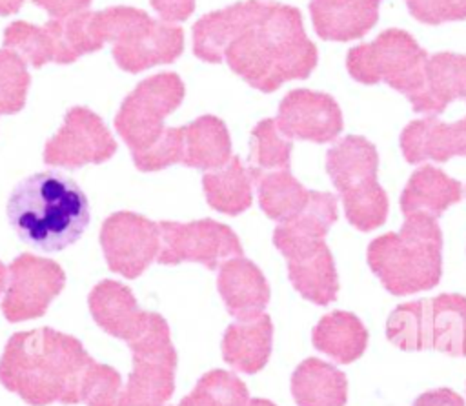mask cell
<instances>
[{
  "instance_id": "cb8c5ba5",
  "label": "cell",
  "mask_w": 466,
  "mask_h": 406,
  "mask_svg": "<svg viewBox=\"0 0 466 406\" xmlns=\"http://www.w3.org/2000/svg\"><path fill=\"white\" fill-rule=\"evenodd\" d=\"M291 395L297 406H344L348 381L333 364L311 357L295 368L291 375Z\"/></svg>"
},
{
  "instance_id": "f35d334b",
  "label": "cell",
  "mask_w": 466,
  "mask_h": 406,
  "mask_svg": "<svg viewBox=\"0 0 466 406\" xmlns=\"http://www.w3.org/2000/svg\"><path fill=\"white\" fill-rule=\"evenodd\" d=\"M24 0H0V15H13L20 9Z\"/></svg>"
},
{
  "instance_id": "836d02e7",
  "label": "cell",
  "mask_w": 466,
  "mask_h": 406,
  "mask_svg": "<svg viewBox=\"0 0 466 406\" xmlns=\"http://www.w3.org/2000/svg\"><path fill=\"white\" fill-rule=\"evenodd\" d=\"M122 391V379L118 371L111 366L93 362L87 370L82 401L87 406H115L118 395Z\"/></svg>"
},
{
  "instance_id": "b9f144b4",
  "label": "cell",
  "mask_w": 466,
  "mask_h": 406,
  "mask_svg": "<svg viewBox=\"0 0 466 406\" xmlns=\"http://www.w3.org/2000/svg\"><path fill=\"white\" fill-rule=\"evenodd\" d=\"M311 2H333V0H311Z\"/></svg>"
},
{
  "instance_id": "f546056e",
  "label": "cell",
  "mask_w": 466,
  "mask_h": 406,
  "mask_svg": "<svg viewBox=\"0 0 466 406\" xmlns=\"http://www.w3.org/2000/svg\"><path fill=\"white\" fill-rule=\"evenodd\" d=\"M248 402V388L238 377L213 370L200 377L193 391L178 406H246Z\"/></svg>"
},
{
  "instance_id": "4316f807",
  "label": "cell",
  "mask_w": 466,
  "mask_h": 406,
  "mask_svg": "<svg viewBox=\"0 0 466 406\" xmlns=\"http://www.w3.org/2000/svg\"><path fill=\"white\" fill-rule=\"evenodd\" d=\"M251 184L253 178L238 157H231L226 166L208 171L202 178L208 204L228 215H238L251 206Z\"/></svg>"
},
{
  "instance_id": "7402d4cb",
  "label": "cell",
  "mask_w": 466,
  "mask_h": 406,
  "mask_svg": "<svg viewBox=\"0 0 466 406\" xmlns=\"http://www.w3.org/2000/svg\"><path fill=\"white\" fill-rule=\"evenodd\" d=\"M462 198V184L448 177L442 169L422 164L417 167L400 195V209L408 215H430L437 218L451 204Z\"/></svg>"
},
{
  "instance_id": "1f68e13d",
  "label": "cell",
  "mask_w": 466,
  "mask_h": 406,
  "mask_svg": "<svg viewBox=\"0 0 466 406\" xmlns=\"http://www.w3.org/2000/svg\"><path fill=\"white\" fill-rule=\"evenodd\" d=\"M29 73L25 60L11 49H0V115H13L25 104Z\"/></svg>"
},
{
  "instance_id": "277c9868",
  "label": "cell",
  "mask_w": 466,
  "mask_h": 406,
  "mask_svg": "<svg viewBox=\"0 0 466 406\" xmlns=\"http://www.w3.org/2000/svg\"><path fill=\"white\" fill-rule=\"evenodd\" d=\"M442 233L437 218L408 215L397 233H384L368 246V264L393 295L431 289L442 273Z\"/></svg>"
},
{
  "instance_id": "7c38bea8",
  "label": "cell",
  "mask_w": 466,
  "mask_h": 406,
  "mask_svg": "<svg viewBox=\"0 0 466 406\" xmlns=\"http://www.w3.org/2000/svg\"><path fill=\"white\" fill-rule=\"evenodd\" d=\"M64 284L66 275L56 262L24 253L9 266L2 313L9 322L40 317Z\"/></svg>"
},
{
  "instance_id": "83f0119b",
  "label": "cell",
  "mask_w": 466,
  "mask_h": 406,
  "mask_svg": "<svg viewBox=\"0 0 466 406\" xmlns=\"http://www.w3.org/2000/svg\"><path fill=\"white\" fill-rule=\"evenodd\" d=\"M257 191L262 211L280 224L297 218L311 198V191L306 189L289 173V169H279L262 175L257 180Z\"/></svg>"
},
{
  "instance_id": "7a4b0ae2",
  "label": "cell",
  "mask_w": 466,
  "mask_h": 406,
  "mask_svg": "<svg viewBox=\"0 0 466 406\" xmlns=\"http://www.w3.org/2000/svg\"><path fill=\"white\" fill-rule=\"evenodd\" d=\"M95 360L82 342L51 328L15 333L0 359V382L31 406L75 404Z\"/></svg>"
},
{
  "instance_id": "ba28073f",
  "label": "cell",
  "mask_w": 466,
  "mask_h": 406,
  "mask_svg": "<svg viewBox=\"0 0 466 406\" xmlns=\"http://www.w3.org/2000/svg\"><path fill=\"white\" fill-rule=\"evenodd\" d=\"M129 348L133 370L115 406H167L177 366L167 322L158 313H151L146 331L129 342Z\"/></svg>"
},
{
  "instance_id": "d6986e66",
  "label": "cell",
  "mask_w": 466,
  "mask_h": 406,
  "mask_svg": "<svg viewBox=\"0 0 466 406\" xmlns=\"http://www.w3.org/2000/svg\"><path fill=\"white\" fill-rule=\"evenodd\" d=\"M217 284L228 311L237 320L264 313L269 302V286L262 271L242 255L220 264Z\"/></svg>"
},
{
  "instance_id": "f1b7e54d",
  "label": "cell",
  "mask_w": 466,
  "mask_h": 406,
  "mask_svg": "<svg viewBox=\"0 0 466 406\" xmlns=\"http://www.w3.org/2000/svg\"><path fill=\"white\" fill-rule=\"evenodd\" d=\"M291 140L280 133L273 118L260 120L251 133V153L248 171L257 182L262 175L289 169Z\"/></svg>"
},
{
  "instance_id": "60d3db41",
  "label": "cell",
  "mask_w": 466,
  "mask_h": 406,
  "mask_svg": "<svg viewBox=\"0 0 466 406\" xmlns=\"http://www.w3.org/2000/svg\"><path fill=\"white\" fill-rule=\"evenodd\" d=\"M246 406H275V404L266 399H249V402Z\"/></svg>"
},
{
  "instance_id": "484cf974",
  "label": "cell",
  "mask_w": 466,
  "mask_h": 406,
  "mask_svg": "<svg viewBox=\"0 0 466 406\" xmlns=\"http://www.w3.org/2000/svg\"><path fill=\"white\" fill-rule=\"evenodd\" d=\"M184 129L186 151L182 164L213 171L231 160L229 133L220 118L204 115L184 126Z\"/></svg>"
},
{
  "instance_id": "ffe728a7",
  "label": "cell",
  "mask_w": 466,
  "mask_h": 406,
  "mask_svg": "<svg viewBox=\"0 0 466 406\" xmlns=\"http://www.w3.org/2000/svg\"><path fill=\"white\" fill-rule=\"evenodd\" d=\"M459 98L466 100V55L442 51L428 56L424 87L410 100L411 109L437 117Z\"/></svg>"
},
{
  "instance_id": "4fadbf2b",
  "label": "cell",
  "mask_w": 466,
  "mask_h": 406,
  "mask_svg": "<svg viewBox=\"0 0 466 406\" xmlns=\"http://www.w3.org/2000/svg\"><path fill=\"white\" fill-rule=\"evenodd\" d=\"M100 244L107 266L127 279H135L157 260L160 251V228L131 211L113 213L102 224Z\"/></svg>"
},
{
  "instance_id": "52a82bcc",
  "label": "cell",
  "mask_w": 466,
  "mask_h": 406,
  "mask_svg": "<svg viewBox=\"0 0 466 406\" xmlns=\"http://www.w3.org/2000/svg\"><path fill=\"white\" fill-rule=\"evenodd\" d=\"M428 53L402 29H386L375 40L355 46L346 55V67L360 84L384 82L408 100L424 87Z\"/></svg>"
},
{
  "instance_id": "2e32d148",
  "label": "cell",
  "mask_w": 466,
  "mask_h": 406,
  "mask_svg": "<svg viewBox=\"0 0 466 406\" xmlns=\"http://www.w3.org/2000/svg\"><path fill=\"white\" fill-rule=\"evenodd\" d=\"M277 127L284 137L317 144L333 142L342 131V113L333 96L309 89L289 91L279 106Z\"/></svg>"
},
{
  "instance_id": "8992f818",
  "label": "cell",
  "mask_w": 466,
  "mask_h": 406,
  "mask_svg": "<svg viewBox=\"0 0 466 406\" xmlns=\"http://www.w3.org/2000/svg\"><path fill=\"white\" fill-rule=\"evenodd\" d=\"M95 25L102 42H113L118 67L129 73L173 62L184 46L180 27L153 20L140 9L109 7L95 13Z\"/></svg>"
},
{
  "instance_id": "d4e9b609",
  "label": "cell",
  "mask_w": 466,
  "mask_h": 406,
  "mask_svg": "<svg viewBox=\"0 0 466 406\" xmlns=\"http://www.w3.org/2000/svg\"><path fill=\"white\" fill-rule=\"evenodd\" d=\"M311 340L319 351L337 362L348 364L364 353L368 331L357 315L350 311H331L317 322Z\"/></svg>"
},
{
  "instance_id": "3957f363",
  "label": "cell",
  "mask_w": 466,
  "mask_h": 406,
  "mask_svg": "<svg viewBox=\"0 0 466 406\" xmlns=\"http://www.w3.org/2000/svg\"><path fill=\"white\" fill-rule=\"evenodd\" d=\"M7 220L25 244L60 251L86 231L89 202L75 180L42 171L15 186L7 200Z\"/></svg>"
},
{
  "instance_id": "e0dca14e",
  "label": "cell",
  "mask_w": 466,
  "mask_h": 406,
  "mask_svg": "<svg viewBox=\"0 0 466 406\" xmlns=\"http://www.w3.org/2000/svg\"><path fill=\"white\" fill-rule=\"evenodd\" d=\"M400 151L410 164L466 157V118L446 124L437 117L411 120L400 133Z\"/></svg>"
},
{
  "instance_id": "30bf717a",
  "label": "cell",
  "mask_w": 466,
  "mask_h": 406,
  "mask_svg": "<svg viewBox=\"0 0 466 406\" xmlns=\"http://www.w3.org/2000/svg\"><path fill=\"white\" fill-rule=\"evenodd\" d=\"M273 244L286 257L289 280L304 299L319 306L335 300L339 289L337 269L324 237L306 233L291 224H279Z\"/></svg>"
},
{
  "instance_id": "4dcf8cb0",
  "label": "cell",
  "mask_w": 466,
  "mask_h": 406,
  "mask_svg": "<svg viewBox=\"0 0 466 406\" xmlns=\"http://www.w3.org/2000/svg\"><path fill=\"white\" fill-rule=\"evenodd\" d=\"M5 49L15 51L33 67L55 62V40L49 25H31L27 22H13L4 33Z\"/></svg>"
},
{
  "instance_id": "ab89813d",
  "label": "cell",
  "mask_w": 466,
  "mask_h": 406,
  "mask_svg": "<svg viewBox=\"0 0 466 406\" xmlns=\"http://www.w3.org/2000/svg\"><path fill=\"white\" fill-rule=\"evenodd\" d=\"M7 269H5V266L0 262V293L4 291V288H5V282H7Z\"/></svg>"
},
{
  "instance_id": "74e56055",
  "label": "cell",
  "mask_w": 466,
  "mask_h": 406,
  "mask_svg": "<svg viewBox=\"0 0 466 406\" xmlns=\"http://www.w3.org/2000/svg\"><path fill=\"white\" fill-rule=\"evenodd\" d=\"M413 406H464V401L455 391L448 388H439L419 395Z\"/></svg>"
},
{
  "instance_id": "d6a6232c",
  "label": "cell",
  "mask_w": 466,
  "mask_h": 406,
  "mask_svg": "<svg viewBox=\"0 0 466 406\" xmlns=\"http://www.w3.org/2000/svg\"><path fill=\"white\" fill-rule=\"evenodd\" d=\"M186 151V129L182 127H166L162 135L144 151L131 153L135 166L142 171L164 169L171 164L184 162Z\"/></svg>"
},
{
  "instance_id": "e575fe53",
  "label": "cell",
  "mask_w": 466,
  "mask_h": 406,
  "mask_svg": "<svg viewBox=\"0 0 466 406\" xmlns=\"http://www.w3.org/2000/svg\"><path fill=\"white\" fill-rule=\"evenodd\" d=\"M406 5L411 16L431 25L466 20V0H406Z\"/></svg>"
},
{
  "instance_id": "8d00e7d4",
  "label": "cell",
  "mask_w": 466,
  "mask_h": 406,
  "mask_svg": "<svg viewBox=\"0 0 466 406\" xmlns=\"http://www.w3.org/2000/svg\"><path fill=\"white\" fill-rule=\"evenodd\" d=\"M36 5L46 9L53 20H64L84 13L91 0H33Z\"/></svg>"
},
{
  "instance_id": "ac0fdd59",
  "label": "cell",
  "mask_w": 466,
  "mask_h": 406,
  "mask_svg": "<svg viewBox=\"0 0 466 406\" xmlns=\"http://www.w3.org/2000/svg\"><path fill=\"white\" fill-rule=\"evenodd\" d=\"M89 310L102 330L126 342L138 339L151 320V313L138 308L129 288L115 280H102L93 288Z\"/></svg>"
},
{
  "instance_id": "44dd1931",
  "label": "cell",
  "mask_w": 466,
  "mask_h": 406,
  "mask_svg": "<svg viewBox=\"0 0 466 406\" xmlns=\"http://www.w3.org/2000/svg\"><path fill=\"white\" fill-rule=\"evenodd\" d=\"M380 2L382 0L309 2V15L320 38L348 42L360 38L377 24Z\"/></svg>"
},
{
  "instance_id": "603a6c76",
  "label": "cell",
  "mask_w": 466,
  "mask_h": 406,
  "mask_svg": "<svg viewBox=\"0 0 466 406\" xmlns=\"http://www.w3.org/2000/svg\"><path fill=\"white\" fill-rule=\"evenodd\" d=\"M273 324L269 315L260 313L251 319L235 320L222 339V355L229 366L242 373L262 370L271 353Z\"/></svg>"
},
{
  "instance_id": "6da1fadb",
  "label": "cell",
  "mask_w": 466,
  "mask_h": 406,
  "mask_svg": "<svg viewBox=\"0 0 466 406\" xmlns=\"http://www.w3.org/2000/svg\"><path fill=\"white\" fill-rule=\"evenodd\" d=\"M229 11L233 35L224 58L249 86L271 93L315 69L319 53L297 7L246 0L229 5Z\"/></svg>"
},
{
  "instance_id": "9a60e30c",
  "label": "cell",
  "mask_w": 466,
  "mask_h": 406,
  "mask_svg": "<svg viewBox=\"0 0 466 406\" xmlns=\"http://www.w3.org/2000/svg\"><path fill=\"white\" fill-rule=\"evenodd\" d=\"M417 351L437 350L451 357H466V297L441 293L413 300Z\"/></svg>"
},
{
  "instance_id": "d590c367",
  "label": "cell",
  "mask_w": 466,
  "mask_h": 406,
  "mask_svg": "<svg viewBox=\"0 0 466 406\" xmlns=\"http://www.w3.org/2000/svg\"><path fill=\"white\" fill-rule=\"evenodd\" d=\"M153 9L160 15L164 22L186 20L195 7V0H149Z\"/></svg>"
},
{
  "instance_id": "8fae6325",
  "label": "cell",
  "mask_w": 466,
  "mask_h": 406,
  "mask_svg": "<svg viewBox=\"0 0 466 406\" xmlns=\"http://www.w3.org/2000/svg\"><path fill=\"white\" fill-rule=\"evenodd\" d=\"M160 264L200 262L215 269L226 259L240 257L242 246L237 235L224 224L204 218L197 222H158Z\"/></svg>"
},
{
  "instance_id": "5b68a950",
  "label": "cell",
  "mask_w": 466,
  "mask_h": 406,
  "mask_svg": "<svg viewBox=\"0 0 466 406\" xmlns=\"http://www.w3.org/2000/svg\"><path fill=\"white\" fill-rule=\"evenodd\" d=\"M379 153L359 135H348L326 153V171L339 191L348 222L371 231L386 222L388 197L377 180Z\"/></svg>"
},
{
  "instance_id": "9c48e42d",
  "label": "cell",
  "mask_w": 466,
  "mask_h": 406,
  "mask_svg": "<svg viewBox=\"0 0 466 406\" xmlns=\"http://www.w3.org/2000/svg\"><path fill=\"white\" fill-rule=\"evenodd\" d=\"M184 98V84L175 73H158L142 80L122 102L115 127L131 153L147 149L166 129L164 118Z\"/></svg>"
},
{
  "instance_id": "5bb4252c",
  "label": "cell",
  "mask_w": 466,
  "mask_h": 406,
  "mask_svg": "<svg viewBox=\"0 0 466 406\" xmlns=\"http://www.w3.org/2000/svg\"><path fill=\"white\" fill-rule=\"evenodd\" d=\"M116 142L98 115L86 107H73L58 133L46 144L44 160L49 166L80 167L107 160Z\"/></svg>"
}]
</instances>
